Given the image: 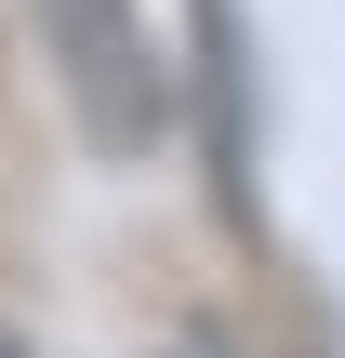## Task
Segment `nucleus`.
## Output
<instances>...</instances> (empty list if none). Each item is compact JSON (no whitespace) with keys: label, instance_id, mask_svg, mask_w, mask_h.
I'll return each mask as SVG.
<instances>
[{"label":"nucleus","instance_id":"1","mask_svg":"<svg viewBox=\"0 0 345 358\" xmlns=\"http://www.w3.org/2000/svg\"><path fill=\"white\" fill-rule=\"evenodd\" d=\"M40 66L66 80V106H80V133H93L106 159H133V146L173 120V93H160V53H146V13H133V0H40Z\"/></svg>","mask_w":345,"mask_h":358},{"label":"nucleus","instance_id":"2","mask_svg":"<svg viewBox=\"0 0 345 358\" xmlns=\"http://www.w3.org/2000/svg\"><path fill=\"white\" fill-rule=\"evenodd\" d=\"M0 358H13V332H0Z\"/></svg>","mask_w":345,"mask_h":358}]
</instances>
